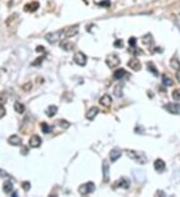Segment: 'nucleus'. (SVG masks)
I'll return each instance as SVG.
<instances>
[{
    "instance_id": "b1692460",
    "label": "nucleus",
    "mask_w": 180,
    "mask_h": 197,
    "mask_svg": "<svg viewBox=\"0 0 180 197\" xmlns=\"http://www.w3.org/2000/svg\"><path fill=\"white\" fill-rule=\"evenodd\" d=\"M14 110L18 112V114H23V112H25V106L23 105L22 103L16 102V103L14 104Z\"/></svg>"
},
{
    "instance_id": "7ed1b4c3",
    "label": "nucleus",
    "mask_w": 180,
    "mask_h": 197,
    "mask_svg": "<svg viewBox=\"0 0 180 197\" xmlns=\"http://www.w3.org/2000/svg\"><path fill=\"white\" fill-rule=\"evenodd\" d=\"M105 63L110 69H114L120 65V58L116 54H110L106 58Z\"/></svg>"
},
{
    "instance_id": "6e6552de",
    "label": "nucleus",
    "mask_w": 180,
    "mask_h": 197,
    "mask_svg": "<svg viewBox=\"0 0 180 197\" xmlns=\"http://www.w3.org/2000/svg\"><path fill=\"white\" fill-rule=\"evenodd\" d=\"M102 173H103L104 181L108 182L110 177V167H109V164H108V161L106 159H104L102 162Z\"/></svg>"
},
{
    "instance_id": "4be33fe9",
    "label": "nucleus",
    "mask_w": 180,
    "mask_h": 197,
    "mask_svg": "<svg viewBox=\"0 0 180 197\" xmlns=\"http://www.w3.org/2000/svg\"><path fill=\"white\" fill-rule=\"evenodd\" d=\"M60 47L63 50H65V51H71L74 48V44L71 42H68V41H63V42L60 43Z\"/></svg>"
},
{
    "instance_id": "a19ab883",
    "label": "nucleus",
    "mask_w": 180,
    "mask_h": 197,
    "mask_svg": "<svg viewBox=\"0 0 180 197\" xmlns=\"http://www.w3.org/2000/svg\"><path fill=\"white\" fill-rule=\"evenodd\" d=\"M3 176H7V173H6V171H4L3 169L0 168V177H3Z\"/></svg>"
},
{
    "instance_id": "aec40b11",
    "label": "nucleus",
    "mask_w": 180,
    "mask_h": 197,
    "mask_svg": "<svg viewBox=\"0 0 180 197\" xmlns=\"http://www.w3.org/2000/svg\"><path fill=\"white\" fill-rule=\"evenodd\" d=\"M125 75H126V71L124 70V69L120 68L118 69V70H116L115 72H114L113 74V77L115 80H121L123 77H125Z\"/></svg>"
},
{
    "instance_id": "cd10ccee",
    "label": "nucleus",
    "mask_w": 180,
    "mask_h": 197,
    "mask_svg": "<svg viewBox=\"0 0 180 197\" xmlns=\"http://www.w3.org/2000/svg\"><path fill=\"white\" fill-rule=\"evenodd\" d=\"M114 96L117 97V98H121V97L123 96L122 94V85H118L115 87V89H114Z\"/></svg>"
},
{
    "instance_id": "f3484780",
    "label": "nucleus",
    "mask_w": 180,
    "mask_h": 197,
    "mask_svg": "<svg viewBox=\"0 0 180 197\" xmlns=\"http://www.w3.org/2000/svg\"><path fill=\"white\" fill-rule=\"evenodd\" d=\"M133 176L136 179L137 182H143L145 180V174L144 171H142L141 169H134L133 170Z\"/></svg>"
},
{
    "instance_id": "e433bc0d",
    "label": "nucleus",
    "mask_w": 180,
    "mask_h": 197,
    "mask_svg": "<svg viewBox=\"0 0 180 197\" xmlns=\"http://www.w3.org/2000/svg\"><path fill=\"white\" fill-rule=\"evenodd\" d=\"M6 114V110L4 109L3 105H0V118H2Z\"/></svg>"
},
{
    "instance_id": "4c0bfd02",
    "label": "nucleus",
    "mask_w": 180,
    "mask_h": 197,
    "mask_svg": "<svg viewBox=\"0 0 180 197\" xmlns=\"http://www.w3.org/2000/svg\"><path fill=\"white\" fill-rule=\"evenodd\" d=\"M43 59H44V57H43V56H41V57H39L38 59H36V60H35L36 62L32 63V66H36V65H40V64H41V60H43Z\"/></svg>"
},
{
    "instance_id": "4468645a",
    "label": "nucleus",
    "mask_w": 180,
    "mask_h": 197,
    "mask_svg": "<svg viewBox=\"0 0 180 197\" xmlns=\"http://www.w3.org/2000/svg\"><path fill=\"white\" fill-rule=\"evenodd\" d=\"M141 42L143 45H145V46L149 47V46H152L153 44H154V39H153L152 35L151 34H146V35H144L143 37L141 38Z\"/></svg>"
},
{
    "instance_id": "0eeeda50",
    "label": "nucleus",
    "mask_w": 180,
    "mask_h": 197,
    "mask_svg": "<svg viewBox=\"0 0 180 197\" xmlns=\"http://www.w3.org/2000/svg\"><path fill=\"white\" fill-rule=\"evenodd\" d=\"M164 109L170 114H180V104H174V103H169L167 105L164 106Z\"/></svg>"
},
{
    "instance_id": "9b49d317",
    "label": "nucleus",
    "mask_w": 180,
    "mask_h": 197,
    "mask_svg": "<svg viewBox=\"0 0 180 197\" xmlns=\"http://www.w3.org/2000/svg\"><path fill=\"white\" fill-rule=\"evenodd\" d=\"M99 104L105 108H110V106H111V104H112L111 97H110L108 94L103 95V96L100 98V100H99Z\"/></svg>"
},
{
    "instance_id": "412c9836",
    "label": "nucleus",
    "mask_w": 180,
    "mask_h": 197,
    "mask_svg": "<svg viewBox=\"0 0 180 197\" xmlns=\"http://www.w3.org/2000/svg\"><path fill=\"white\" fill-rule=\"evenodd\" d=\"M57 112V107L56 106H49L46 110H45V114L49 116V118H52L54 116Z\"/></svg>"
},
{
    "instance_id": "ddd939ff",
    "label": "nucleus",
    "mask_w": 180,
    "mask_h": 197,
    "mask_svg": "<svg viewBox=\"0 0 180 197\" xmlns=\"http://www.w3.org/2000/svg\"><path fill=\"white\" fill-rule=\"evenodd\" d=\"M99 112V109L97 107H92L88 110V112H86V118L89 121H92L95 118V116L98 114Z\"/></svg>"
},
{
    "instance_id": "ea45409f",
    "label": "nucleus",
    "mask_w": 180,
    "mask_h": 197,
    "mask_svg": "<svg viewBox=\"0 0 180 197\" xmlns=\"http://www.w3.org/2000/svg\"><path fill=\"white\" fill-rule=\"evenodd\" d=\"M175 77H176V80L178 81V83L180 84V69L176 71V74H175Z\"/></svg>"
},
{
    "instance_id": "393cba45",
    "label": "nucleus",
    "mask_w": 180,
    "mask_h": 197,
    "mask_svg": "<svg viewBox=\"0 0 180 197\" xmlns=\"http://www.w3.org/2000/svg\"><path fill=\"white\" fill-rule=\"evenodd\" d=\"M170 67L172 69H174V70H179L180 69V61L177 58H172V59L170 60Z\"/></svg>"
},
{
    "instance_id": "39448f33",
    "label": "nucleus",
    "mask_w": 180,
    "mask_h": 197,
    "mask_svg": "<svg viewBox=\"0 0 180 197\" xmlns=\"http://www.w3.org/2000/svg\"><path fill=\"white\" fill-rule=\"evenodd\" d=\"M73 61L75 62V64H77L78 66H85L86 62H87V57L84 55L82 52H77L73 56Z\"/></svg>"
},
{
    "instance_id": "f03ea898",
    "label": "nucleus",
    "mask_w": 180,
    "mask_h": 197,
    "mask_svg": "<svg viewBox=\"0 0 180 197\" xmlns=\"http://www.w3.org/2000/svg\"><path fill=\"white\" fill-rule=\"evenodd\" d=\"M62 35H63V30H58V31H55V32L47 33L45 35V39H46V41L48 43L54 44V43H57L61 39Z\"/></svg>"
},
{
    "instance_id": "a211bd4d",
    "label": "nucleus",
    "mask_w": 180,
    "mask_h": 197,
    "mask_svg": "<svg viewBox=\"0 0 180 197\" xmlns=\"http://www.w3.org/2000/svg\"><path fill=\"white\" fill-rule=\"evenodd\" d=\"M115 185L117 186V187L128 189V188L130 187V180L128 178H125V177H121V178L118 180V182H116Z\"/></svg>"
},
{
    "instance_id": "2eb2a0df",
    "label": "nucleus",
    "mask_w": 180,
    "mask_h": 197,
    "mask_svg": "<svg viewBox=\"0 0 180 197\" xmlns=\"http://www.w3.org/2000/svg\"><path fill=\"white\" fill-rule=\"evenodd\" d=\"M165 167H166V166H165V162H164L162 159L158 158V159L155 160V162H154V168H155V170L157 172H159V173L163 172L164 170H165Z\"/></svg>"
},
{
    "instance_id": "473e14b6",
    "label": "nucleus",
    "mask_w": 180,
    "mask_h": 197,
    "mask_svg": "<svg viewBox=\"0 0 180 197\" xmlns=\"http://www.w3.org/2000/svg\"><path fill=\"white\" fill-rule=\"evenodd\" d=\"M136 42H137V39L135 37H131L128 40V44L130 45V47H134V48L136 46Z\"/></svg>"
},
{
    "instance_id": "7c9ffc66",
    "label": "nucleus",
    "mask_w": 180,
    "mask_h": 197,
    "mask_svg": "<svg viewBox=\"0 0 180 197\" xmlns=\"http://www.w3.org/2000/svg\"><path fill=\"white\" fill-rule=\"evenodd\" d=\"M147 66H148V70L150 71V72H152L155 76L158 75V71L156 70V67L154 66V64H153V63H148V64H147Z\"/></svg>"
},
{
    "instance_id": "bb28decb",
    "label": "nucleus",
    "mask_w": 180,
    "mask_h": 197,
    "mask_svg": "<svg viewBox=\"0 0 180 197\" xmlns=\"http://www.w3.org/2000/svg\"><path fill=\"white\" fill-rule=\"evenodd\" d=\"M8 100V94L5 91L0 92V105H4Z\"/></svg>"
},
{
    "instance_id": "c9c22d12",
    "label": "nucleus",
    "mask_w": 180,
    "mask_h": 197,
    "mask_svg": "<svg viewBox=\"0 0 180 197\" xmlns=\"http://www.w3.org/2000/svg\"><path fill=\"white\" fill-rule=\"evenodd\" d=\"M110 4H111V2H110L109 0H104V1H102V2H99L98 5L103 6V7H109Z\"/></svg>"
},
{
    "instance_id": "72a5a7b5",
    "label": "nucleus",
    "mask_w": 180,
    "mask_h": 197,
    "mask_svg": "<svg viewBox=\"0 0 180 197\" xmlns=\"http://www.w3.org/2000/svg\"><path fill=\"white\" fill-rule=\"evenodd\" d=\"M114 47H115V48H123V41L121 40V39L116 40L115 42H114Z\"/></svg>"
},
{
    "instance_id": "dca6fc26",
    "label": "nucleus",
    "mask_w": 180,
    "mask_h": 197,
    "mask_svg": "<svg viewBox=\"0 0 180 197\" xmlns=\"http://www.w3.org/2000/svg\"><path fill=\"white\" fill-rule=\"evenodd\" d=\"M8 144H11V146H20V144H22V139H21V137H19L18 135H12L11 136L8 137Z\"/></svg>"
},
{
    "instance_id": "5701e85b",
    "label": "nucleus",
    "mask_w": 180,
    "mask_h": 197,
    "mask_svg": "<svg viewBox=\"0 0 180 197\" xmlns=\"http://www.w3.org/2000/svg\"><path fill=\"white\" fill-rule=\"evenodd\" d=\"M12 189H13L12 182L10 180H6L5 182H4V184H3V191H4V193L9 194L10 192L12 191Z\"/></svg>"
},
{
    "instance_id": "f704fd0d",
    "label": "nucleus",
    "mask_w": 180,
    "mask_h": 197,
    "mask_svg": "<svg viewBox=\"0 0 180 197\" xmlns=\"http://www.w3.org/2000/svg\"><path fill=\"white\" fill-rule=\"evenodd\" d=\"M22 187L24 188L25 191H28V190L30 189V187H31V184H30L29 181H24V182H22Z\"/></svg>"
},
{
    "instance_id": "f257e3e1",
    "label": "nucleus",
    "mask_w": 180,
    "mask_h": 197,
    "mask_svg": "<svg viewBox=\"0 0 180 197\" xmlns=\"http://www.w3.org/2000/svg\"><path fill=\"white\" fill-rule=\"evenodd\" d=\"M126 154L129 158L133 159L134 161L138 162L140 164H144L146 163L147 158L145 156V154L141 151H136V150H131V149H127L126 150Z\"/></svg>"
},
{
    "instance_id": "1a4fd4ad",
    "label": "nucleus",
    "mask_w": 180,
    "mask_h": 197,
    "mask_svg": "<svg viewBox=\"0 0 180 197\" xmlns=\"http://www.w3.org/2000/svg\"><path fill=\"white\" fill-rule=\"evenodd\" d=\"M41 144H42V139H41V137L39 135H34L30 137V139H29V146L30 148H38V146H40Z\"/></svg>"
},
{
    "instance_id": "a878e982",
    "label": "nucleus",
    "mask_w": 180,
    "mask_h": 197,
    "mask_svg": "<svg viewBox=\"0 0 180 197\" xmlns=\"http://www.w3.org/2000/svg\"><path fill=\"white\" fill-rule=\"evenodd\" d=\"M162 84H163L164 86L170 87V86L173 85V81L169 77H167L165 74H163V75H162Z\"/></svg>"
},
{
    "instance_id": "9d476101",
    "label": "nucleus",
    "mask_w": 180,
    "mask_h": 197,
    "mask_svg": "<svg viewBox=\"0 0 180 197\" xmlns=\"http://www.w3.org/2000/svg\"><path fill=\"white\" fill-rule=\"evenodd\" d=\"M128 67L133 71H135V72H138L141 69V63H140V61L137 58H132L128 62Z\"/></svg>"
},
{
    "instance_id": "f8f14e48",
    "label": "nucleus",
    "mask_w": 180,
    "mask_h": 197,
    "mask_svg": "<svg viewBox=\"0 0 180 197\" xmlns=\"http://www.w3.org/2000/svg\"><path fill=\"white\" fill-rule=\"evenodd\" d=\"M121 154H122V151H121L120 148H113L111 151H110V153H109L110 160H111V161H113V162L116 161L117 159L120 158V157H121Z\"/></svg>"
},
{
    "instance_id": "58836bf2",
    "label": "nucleus",
    "mask_w": 180,
    "mask_h": 197,
    "mask_svg": "<svg viewBox=\"0 0 180 197\" xmlns=\"http://www.w3.org/2000/svg\"><path fill=\"white\" fill-rule=\"evenodd\" d=\"M32 88V85H31V83H27V84H25L24 86H23V89H24L25 91H29L30 89Z\"/></svg>"
},
{
    "instance_id": "79ce46f5",
    "label": "nucleus",
    "mask_w": 180,
    "mask_h": 197,
    "mask_svg": "<svg viewBox=\"0 0 180 197\" xmlns=\"http://www.w3.org/2000/svg\"><path fill=\"white\" fill-rule=\"evenodd\" d=\"M158 194H160V195H162V196H165L164 192H162V191H157V195H158Z\"/></svg>"
},
{
    "instance_id": "6ab92c4d",
    "label": "nucleus",
    "mask_w": 180,
    "mask_h": 197,
    "mask_svg": "<svg viewBox=\"0 0 180 197\" xmlns=\"http://www.w3.org/2000/svg\"><path fill=\"white\" fill-rule=\"evenodd\" d=\"M38 8H39V3L36 1H33V2H31V3L26 4V5L24 6V11L34 12V11H36Z\"/></svg>"
},
{
    "instance_id": "2f4dec72",
    "label": "nucleus",
    "mask_w": 180,
    "mask_h": 197,
    "mask_svg": "<svg viewBox=\"0 0 180 197\" xmlns=\"http://www.w3.org/2000/svg\"><path fill=\"white\" fill-rule=\"evenodd\" d=\"M58 123H59V125L62 127V129H68V127H70V123L65 120H60L59 122H58Z\"/></svg>"
},
{
    "instance_id": "c85d7f7f",
    "label": "nucleus",
    "mask_w": 180,
    "mask_h": 197,
    "mask_svg": "<svg viewBox=\"0 0 180 197\" xmlns=\"http://www.w3.org/2000/svg\"><path fill=\"white\" fill-rule=\"evenodd\" d=\"M172 99L174 100V101H180V90L179 89H176V90H174L172 92Z\"/></svg>"
},
{
    "instance_id": "c756f323",
    "label": "nucleus",
    "mask_w": 180,
    "mask_h": 197,
    "mask_svg": "<svg viewBox=\"0 0 180 197\" xmlns=\"http://www.w3.org/2000/svg\"><path fill=\"white\" fill-rule=\"evenodd\" d=\"M41 129H42V131L44 133H50V127L48 125V123H41Z\"/></svg>"
},
{
    "instance_id": "423d86ee",
    "label": "nucleus",
    "mask_w": 180,
    "mask_h": 197,
    "mask_svg": "<svg viewBox=\"0 0 180 197\" xmlns=\"http://www.w3.org/2000/svg\"><path fill=\"white\" fill-rule=\"evenodd\" d=\"M78 28H79L78 25H73V26H70V27H68L65 30H63V34H64L65 38L74 37V36L78 33Z\"/></svg>"
},
{
    "instance_id": "20e7f679",
    "label": "nucleus",
    "mask_w": 180,
    "mask_h": 197,
    "mask_svg": "<svg viewBox=\"0 0 180 197\" xmlns=\"http://www.w3.org/2000/svg\"><path fill=\"white\" fill-rule=\"evenodd\" d=\"M95 189V185L93 182H87L84 183V184L80 185L79 188H78V192H79L80 195H87V194H90L94 191Z\"/></svg>"
}]
</instances>
